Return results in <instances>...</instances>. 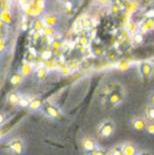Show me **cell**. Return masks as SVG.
I'll return each mask as SVG.
<instances>
[{
  "mask_svg": "<svg viewBox=\"0 0 154 155\" xmlns=\"http://www.w3.org/2000/svg\"><path fill=\"white\" fill-rule=\"evenodd\" d=\"M4 150L10 155H24L27 150V145L23 138L16 136L5 143Z\"/></svg>",
  "mask_w": 154,
  "mask_h": 155,
  "instance_id": "cell-1",
  "label": "cell"
},
{
  "mask_svg": "<svg viewBox=\"0 0 154 155\" xmlns=\"http://www.w3.org/2000/svg\"><path fill=\"white\" fill-rule=\"evenodd\" d=\"M116 131V123L111 119H104L97 125L96 132L101 139H109Z\"/></svg>",
  "mask_w": 154,
  "mask_h": 155,
  "instance_id": "cell-2",
  "label": "cell"
},
{
  "mask_svg": "<svg viewBox=\"0 0 154 155\" xmlns=\"http://www.w3.org/2000/svg\"><path fill=\"white\" fill-rule=\"evenodd\" d=\"M80 145H81V148H82L84 154L89 153L91 151L95 150L96 148L100 146L96 138H94L92 136L82 137L81 138V141H80Z\"/></svg>",
  "mask_w": 154,
  "mask_h": 155,
  "instance_id": "cell-3",
  "label": "cell"
},
{
  "mask_svg": "<svg viewBox=\"0 0 154 155\" xmlns=\"http://www.w3.org/2000/svg\"><path fill=\"white\" fill-rule=\"evenodd\" d=\"M42 111L44 112V114L50 119L58 120L61 117V112L56 105L50 103V102H45L42 107Z\"/></svg>",
  "mask_w": 154,
  "mask_h": 155,
  "instance_id": "cell-4",
  "label": "cell"
},
{
  "mask_svg": "<svg viewBox=\"0 0 154 155\" xmlns=\"http://www.w3.org/2000/svg\"><path fill=\"white\" fill-rule=\"evenodd\" d=\"M147 122L148 120L146 119L145 116H136L133 117L132 119L130 120V126L133 130L138 131V132H144L147 125Z\"/></svg>",
  "mask_w": 154,
  "mask_h": 155,
  "instance_id": "cell-5",
  "label": "cell"
},
{
  "mask_svg": "<svg viewBox=\"0 0 154 155\" xmlns=\"http://www.w3.org/2000/svg\"><path fill=\"white\" fill-rule=\"evenodd\" d=\"M124 95L120 90H114L110 93L109 98H108V102H109L111 107H117L123 102Z\"/></svg>",
  "mask_w": 154,
  "mask_h": 155,
  "instance_id": "cell-6",
  "label": "cell"
},
{
  "mask_svg": "<svg viewBox=\"0 0 154 155\" xmlns=\"http://www.w3.org/2000/svg\"><path fill=\"white\" fill-rule=\"evenodd\" d=\"M139 72H140V75H141L143 78L149 79V78H151V76L153 75L154 67L152 66L151 63H149V62H143V63L140 64Z\"/></svg>",
  "mask_w": 154,
  "mask_h": 155,
  "instance_id": "cell-7",
  "label": "cell"
},
{
  "mask_svg": "<svg viewBox=\"0 0 154 155\" xmlns=\"http://www.w3.org/2000/svg\"><path fill=\"white\" fill-rule=\"evenodd\" d=\"M124 155H137L139 152V146L132 141H126L122 143Z\"/></svg>",
  "mask_w": 154,
  "mask_h": 155,
  "instance_id": "cell-8",
  "label": "cell"
},
{
  "mask_svg": "<svg viewBox=\"0 0 154 155\" xmlns=\"http://www.w3.org/2000/svg\"><path fill=\"white\" fill-rule=\"evenodd\" d=\"M43 102L38 97L32 98V100L29 104L28 109L30 111H38V110H42V107H43Z\"/></svg>",
  "mask_w": 154,
  "mask_h": 155,
  "instance_id": "cell-9",
  "label": "cell"
},
{
  "mask_svg": "<svg viewBox=\"0 0 154 155\" xmlns=\"http://www.w3.org/2000/svg\"><path fill=\"white\" fill-rule=\"evenodd\" d=\"M108 155H124L123 152V145L121 144H116L108 149Z\"/></svg>",
  "mask_w": 154,
  "mask_h": 155,
  "instance_id": "cell-10",
  "label": "cell"
},
{
  "mask_svg": "<svg viewBox=\"0 0 154 155\" xmlns=\"http://www.w3.org/2000/svg\"><path fill=\"white\" fill-rule=\"evenodd\" d=\"M144 116L148 121H154V105L148 104L144 111Z\"/></svg>",
  "mask_w": 154,
  "mask_h": 155,
  "instance_id": "cell-11",
  "label": "cell"
},
{
  "mask_svg": "<svg viewBox=\"0 0 154 155\" xmlns=\"http://www.w3.org/2000/svg\"><path fill=\"white\" fill-rule=\"evenodd\" d=\"M7 100L8 102L10 103L11 105H18L19 103V100H20V95H19L17 92H10L7 96Z\"/></svg>",
  "mask_w": 154,
  "mask_h": 155,
  "instance_id": "cell-12",
  "label": "cell"
},
{
  "mask_svg": "<svg viewBox=\"0 0 154 155\" xmlns=\"http://www.w3.org/2000/svg\"><path fill=\"white\" fill-rule=\"evenodd\" d=\"M31 100H32V98L28 97V96H20V100H19L18 106H20L22 108H25V107L28 108Z\"/></svg>",
  "mask_w": 154,
  "mask_h": 155,
  "instance_id": "cell-13",
  "label": "cell"
},
{
  "mask_svg": "<svg viewBox=\"0 0 154 155\" xmlns=\"http://www.w3.org/2000/svg\"><path fill=\"white\" fill-rule=\"evenodd\" d=\"M85 155H108V150L105 149V148L102 147V146H99L95 150L91 151V152H89V153H86Z\"/></svg>",
  "mask_w": 154,
  "mask_h": 155,
  "instance_id": "cell-14",
  "label": "cell"
},
{
  "mask_svg": "<svg viewBox=\"0 0 154 155\" xmlns=\"http://www.w3.org/2000/svg\"><path fill=\"white\" fill-rule=\"evenodd\" d=\"M149 136H154V121H148L147 122L145 131H144Z\"/></svg>",
  "mask_w": 154,
  "mask_h": 155,
  "instance_id": "cell-15",
  "label": "cell"
},
{
  "mask_svg": "<svg viewBox=\"0 0 154 155\" xmlns=\"http://www.w3.org/2000/svg\"><path fill=\"white\" fill-rule=\"evenodd\" d=\"M7 120H8V116H7V114H5V113H1V116H0V124H1V126H2V125L6 124V122H7Z\"/></svg>",
  "mask_w": 154,
  "mask_h": 155,
  "instance_id": "cell-16",
  "label": "cell"
},
{
  "mask_svg": "<svg viewBox=\"0 0 154 155\" xmlns=\"http://www.w3.org/2000/svg\"><path fill=\"white\" fill-rule=\"evenodd\" d=\"M21 82V77L20 76H17V75H14L12 78H11V83L12 84H14V85H16V84H19Z\"/></svg>",
  "mask_w": 154,
  "mask_h": 155,
  "instance_id": "cell-17",
  "label": "cell"
},
{
  "mask_svg": "<svg viewBox=\"0 0 154 155\" xmlns=\"http://www.w3.org/2000/svg\"><path fill=\"white\" fill-rule=\"evenodd\" d=\"M137 155H154V154H153V152L151 150L146 149V150H140Z\"/></svg>",
  "mask_w": 154,
  "mask_h": 155,
  "instance_id": "cell-18",
  "label": "cell"
},
{
  "mask_svg": "<svg viewBox=\"0 0 154 155\" xmlns=\"http://www.w3.org/2000/svg\"><path fill=\"white\" fill-rule=\"evenodd\" d=\"M148 101H149V104L154 105V91H152L151 93L149 94V96H148Z\"/></svg>",
  "mask_w": 154,
  "mask_h": 155,
  "instance_id": "cell-19",
  "label": "cell"
},
{
  "mask_svg": "<svg viewBox=\"0 0 154 155\" xmlns=\"http://www.w3.org/2000/svg\"><path fill=\"white\" fill-rule=\"evenodd\" d=\"M135 39H136V41H141V40H142L141 35H140V34H137V35L135 36Z\"/></svg>",
  "mask_w": 154,
  "mask_h": 155,
  "instance_id": "cell-20",
  "label": "cell"
}]
</instances>
